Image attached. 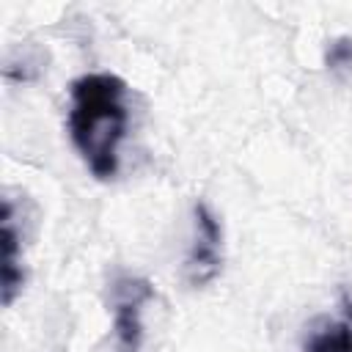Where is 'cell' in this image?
<instances>
[{
    "instance_id": "1",
    "label": "cell",
    "mask_w": 352,
    "mask_h": 352,
    "mask_svg": "<svg viewBox=\"0 0 352 352\" xmlns=\"http://www.w3.org/2000/svg\"><path fill=\"white\" fill-rule=\"evenodd\" d=\"M126 82L110 72H91L72 82L69 135L96 179L118 170V143L126 132Z\"/></svg>"
},
{
    "instance_id": "2",
    "label": "cell",
    "mask_w": 352,
    "mask_h": 352,
    "mask_svg": "<svg viewBox=\"0 0 352 352\" xmlns=\"http://www.w3.org/2000/svg\"><path fill=\"white\" fill-rule=\"evenodd\" d=\"M223 267V228L206 204H195V242L184 261V278L190 286H206Z\"/></svg>"
},
{
    "instance_id": "3",
    "label": "cell",
    "mask_w": 352,
    "mask_h": 352,
    "mask_svg": "<svg viewBox=\"0 0 352 352\" xmlns=\"http://www.w3.org/2000/svg\"><path fill=\"white\" fill-rule=\"evenodd\" d=\"M154 297V286L143 278H118L113 286L116 305V338L121 352H140L143 346V322L140 305Z\"/></svg>"
},
{
    "instance_id": "4",
    "label": "cell",
    "mask_w": 352,
    "mask_h": 352,
    "mask_svg": "<svg viewBox=\"0 0 352 352\" xmlns=\"http://www.w3.org/2000/svg\"><path fill=\"white\" fill-rule=\"evenodd\" d=\"M0 292H3V305H11L14 297L22 292L25 283V272L19 267V234L14 228V209L11 201H3V234H0Z\"/></svg>"
},
{
    "instance_id": "5",
    "label": "cell",
    "mask_w": 352,
    "mask_h": 352,
    "mask_svg": "<svg viewBox=\"0 0 352 352\" xmlns=\"http://www.w3.org/2000/svg\"><path fill=\"white\" fill-rule=\"evenodd\" d=\"M305 352H352V327L346 322H338L316 330L308 338Z\"/></svg>"
},
{
    "instance_id": "6",
    "label": "cell",
    "mask_w": 352,
    "mask_h": 352,
    "mask_svg": "<svg viewBox=\"0 0 352 352\" xmlns=\"http://www.w3.org/2000/svg\"><path fill=\"white\" fill-rule=\"evenodd\" d=\"M324 66L333 74H352V38L338 36L324 50Z\"/></svg>"
}]
</instances>
